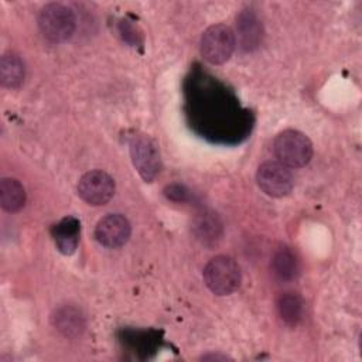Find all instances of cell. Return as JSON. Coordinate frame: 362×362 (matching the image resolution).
I'll return each mask as SVG.
<instances>
[{"mask_svg":"<svg viewBox=\"0 0 362 362\" xmlns=\"http://www.w3.org/2000/svg\"><path fill=\"white\" fill-rule=\"evenodd\" d=\"M273 153L279 163L287 168H300L313 157L311 140L298 130H283L273 140Z\"/></svg>","mask_w":362,"mask_h":362,"instance_id":"6da1fadb","label":"cell"},{"mask_svg":"<svg viewBox=\"0 0 362 362\" xmlns=\"http://www.w3.org/2000/svg\"><path fill=\"white\" fill-rule=\"evenodd\" d=\"M202 277L205 286L216 296L232 294L242 281L239 264L225 255L211 259L204 269Z\"/></svg>","mask_w":362,"mask_h":362,"instance_id":"7a4b0ae2","label":"cell"},{"mask_svg":"<svg viewBox=\"0 0 362 362\" xmlns=\"http://www.w3.org/2000/svg\"><path fill=\"white\" fill-rule=\"evenodd\" d=\"M38 27L48 41L65 42L75 33L76 18L69 7L61 3H49L40 11Z\"/></svg>","mask_w":362,"mask_h":362,"instance_id":"3957f363","label":"cell"},{"mask_svg":"<svg viewBox=\"0 0 362 362\" xmlns=\"http://www.w3.org/2000/svg\"><path fill=\"white\" fill-rule=\"evenodd\" d=\"M235 47L236 40L232 28L225 24H214L204 31L199 51L206 62L212 65H221L232 57Z\"/></svg>","mask_w":362,"mask_h":362,"instance_id":"277c9868","label":"cell"},{"mask_svg":"<svg viewBox=\"0 0 362 362\" xmlns=\"http://www.w3.org/2000/svg\"><path fill=\"white\" fill-rule=\"evenodd\" d=\"M129 150L133 167L139 175L146 182H151L161 170V158L157 143L147 134H136L130 140Z\"/></svg>","mask_w":362,"mask_h":362,"instance_id":"5b68a950","label":"cell"},{"mask_svg":"<svg viewBox=\"0 0 362 362\" xmlns=\"http://www.w3.org/2000/svg\"><path fill=\"white\" fill-rule=\"evenodd\" d=\"M259 188L269 197L281 198L291 192L294 180L290 170L279 161L263 163L256 173Z\"/></svg>","mask_w":362,"mask_h":362,"instance_id":"8992f818","label":"cell"},{"mask_svg":"<svg viewBox=\"0 0 362 362\" xmlns=\"http://www.w3.org/2000/svg\"><path fill=\"white\" fill-rule=\"evenodd\" d=\"M115 180L102 170L85 173L78 182V195L92 206L107 204L115 195Z\"/></svg>","mask_w":362,"mask_h":362,"instance_id":"52a82bcc","label":"cell"},{"mask_svg":"<svg viewBox=\"0 0 362 362\" xmlns=\"http://www.w3.org/2000/svg\"><path fill=\"white\" fill-rule=\"evenodd\" d=\"M132 233L130 222L120 214H109L99 219L95 228L96 240L109 249L123 246Z\"/></svg>","mask_w":362,"mask_h":362,"instance_id":"ba28073f","label":"cell"},{"mask_svg":"<svg viewBox=\"0 0 362 362\" xmlns=\"http://www.w3.org/2000/svg\"><path fill=\"white\" fill-rule=\"evenodd\" d=\"M51 235L58 252L69 256L75 253L78 247L81 222L75 216H65L51 228Z\"/></svg>","mask_w":362,"mask_h":362,"instance_id":"9c48e42d","label":"cell"},{"mask_svg":"<svg viewBox=\"0 0 362 362\" xmlns=\"http://www.w3.org/2000/svg\"><path fill=\"white\" fill-rule=\"evenodd\" d=\"M51 320L54 327L65 337H78L85 328V318L74 305L66 304L55 308Z\"/></svg>","mask_w":362,"mask_h":362,"instance_id":"30bf717a","label":"cell"},{"mask_svg":"<svg viewBox=\"0 0 362 362\" xmlns=\"http://www.w3.org/2000/svg\"><path fill=\"white\" fill-rule=\"evenodd\" d=\"M238 38L242 49H255L262 40V24L253 11H242L236 20Z\"/></svg>","mask_w":362,"mask_h":362,"instance_id":"8fae6325","label":"cell"},{"mask_svg":"<svg viewBox=\"0 0 362 362\" xmlns=\"http://www.w3.org/2000/svg\"><path fill=\"white\" fill-rule=\"evenodd\" d=\"M25 189L23 184L11 177H4L0 181V205L6 212H17L25 204Z\"/></svg>","mask_w":362,"mask_h":362,"instance_id":"7c38bea8","label":"cell"},{"mask_svg":"<svg viewBox=\"0 0 362 362\" xmlns=\"http://www.w3.org/2000/svg\"><path fill=\"white\" fill-rule=\"evenodd\" d=\"M24 75H25V68H24L23 59L13 52L3 54V57L0 58L1 85L8 89H16L23 83Z\"/></svg>","mask_w":362,"mask_h":362,"instance_id":"4fadbf2b","label":"cell"},{"mask_svg":"<svg viewBox=\"0 0 362 362\" xmlns=\"http://www.w3.org/2000/svg\"><path fill=\"white\" fill-rule=\"evenodd\" d=\"M272 267L274 274L281 280H291L298 273V260L288 247H280L276 250L272 259Z\"/></svg>","mask_w":362,"mask_h":362,"instance_id":"5bb4252c","label":"cell"},{"mask_svg":"<svg viewBox=\"0 0 362 362\" xmlns=\"http://www.w3.org/2000/svg\"><path fill=\"white\" fill-rule=\"evenodd\" d=\"M277 308L286 324L296 325L303 314V301L296 293H284L279 298Z\"/></svg>","mask_w":362,"mask_h":362,"instance_id":"9a60e30c","label":"cell"},{"mask_svg":"<svg viewBox=\"0 0 362 362\" xmlns=\"http://www.w3.org/2000/svg\"><path fill=\"white\" fill-rule=\"evenodd\" d=\"M195 230H197V235L199 239L202 240H214L218 238L219 235V230H221V225L216 222L215 218L209 216V215H204L201 216L197 223H195Z\"/></svg>","mask_w":362,"mask_h":362,"instance_id":"2e32d148","label":"cell"},{"mask_svg":"<svg viewBox=\"0 0 362 362\" xmlns=\"http://www.w3.org/2000/svg\"><path fill=\"white\" fill-rule=\"evenodd\" d=\"M201 359H204V361H226V359H229V356H226V355H204Z\"/></svg>","mask_w":362,"mask_h":362,"instance_id":"e0dca14e","label":"cell"}]
</instances>
